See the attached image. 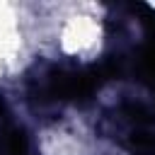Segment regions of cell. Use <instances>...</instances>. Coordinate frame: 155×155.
Listing matches in <instances>:
<instances>
[{"label": "cell", "mask_w": 155, "mask_h": 155, "mask_svg": "<svg viewBox=\"0 0 155 155\" xmlns=\"http://www.w3.org/2000/svg\"><path fill=\"white\" fill-rule=\"evenodd\" d=\"M94 5H70L58 15L51 34L56 48L73 61H94L104 46V24Z\"/></svg>", "instance_id": "obj_1"}, {"label": "cell", "mask_w": 155, "mask_h": 155, "mask_svg": "<svg viewBox=\"0 0 155 155\" xmlns=\"http://www.w3.org/2000/svg\"><path fill=\"white\" fill-rule=\"evenodd\" d=\"M87 140L73 124H53L41 136V155H85Z\"/></svg>", "instance_id": "obj_2"}, {"label": "cell", "mask_w": 155, "mask_h": 155, "mask_svg": "<svg viewBox=\"0 0 155 155\" xmlns=\"http://www.w3.org/2000/svg\"><path fill=\"white\" fill-rule=\"evenodd\" d=\"M153 10H155V7H153Z\"/></svg>", "instance_id": "obj_3"}]
</instances>
